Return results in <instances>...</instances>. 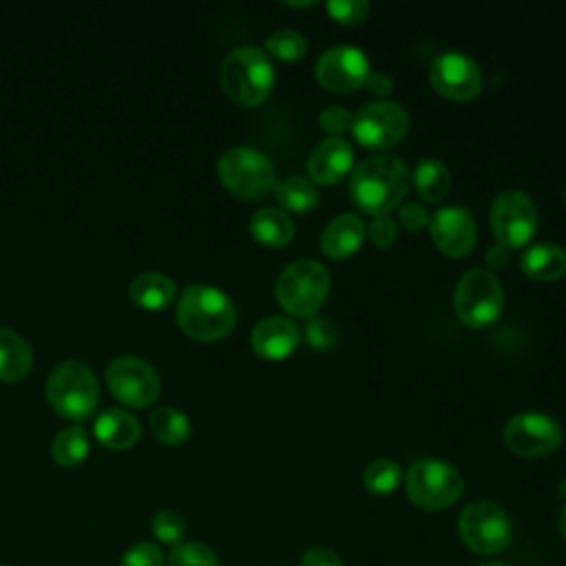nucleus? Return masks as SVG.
<instances>
[{"label":"nucleus","mask_w":566,"mask_h":566,"mask_svg":"<svg viewBox=\"0 0 566 566\" xmlns=\"http://www.w3.org/2000/svg\"><path fill=\"white\" fill-rule=\"evenodd\" d=\"M504 444L520 458L539 460L555 453L562 444V427L555 418L539 411H524L509 418L502 429Z\"/></svg>","instance_id":"ddd939ff"},{"label":"nucleus","mask_w":566,"mask_h":566,"mask_svg":"<svg viewBox=\"0 0 566 566\" xmlns=\"http://www.w3.org/2000/svg\"><path fill=\"white\" fill-rule=\"evenodd\" d=\"M402 480L400 464L391 458H376L363 469V484L374 495H389Z\"/></svg>","instance_id":"c85d7f7f"},{"label":"nucleus","mask_w":566,"mask_h":566,"mask_svg":"<svg viewBox=\"0 0 566 566\" xmlns=\"http://www.w3.org/2000/svg\"><path fill=\"white\" fill-rule=\"evenodd\" d=\"M33 367L31 345L13 329L0 327V380H22Z\"/></svg>","instance_id":"b1692460"},{"label":"nucleus","mask_w":566,"mask_h":566,"mask_svg":"<svg viewBox=\"0 0 566 566\" xmlns=\"http://www.w3.org/2000/svg\"><path fill=\"white\" fill-rule=\"evenodd\" d=\"M46 400L66 420H86L99 400V385L93 369L80 360L55 365L46 378Z\"/></svg>","instance_id":"20e7f679"},{"label":"nucleus","mask_w":566,"mask_h":566,"mask_svg":"<svg viewBox=\"0 0 566 566\" xmlns=\"http://www.w3.org/2000/svg\"><path fill=\"white\" fill-rule=\"evenodd\" d=\"M265 51L281 62H296L307 53V40L296 29H279L265 40Z\"/></svg>","instance_id":"c756f323"},{"label":"nucleus","mask_w":566,"mask_h":566,"mask_svg":"<svg viewBox=\"0 0 566 566\" xmlns=\"http://www.w3.org/2000/svg\"><path fill=\"white\" fill-rule=\"evenodd\" d=\"M509 252H511V250H506L504 245L493 243V245L486 250L484 261H486V265H489V268L500 270V268H504V265H506V261H509Z\"/></svg>","instance_id":"a19ab883"},{"label":"nucleus","mask_w":566,"mask_h":566,"mask_svg":"<svg viewBox=\"0 0 566 566\" xmlns=\"http://www.w3.org/2000/svg\"><path fill=\"white\" fill-rule=\"evenodd\" d=\"M429 82L442 97L451 102H469L482 88V71L473 57L460 51H444L433 57Z\"/></svg>","instance_id":"4468645a"},{"label":"nucleus","mask_w":566,"mask_h":566,"mask_svg":"<svg viewBox=\"0 0 566 566\" xmlns=\"http://www.w3.org/2000/svg\"><path fill=\"white\" fill-rule=\"evenodd\" d=\"M367 234H369V241L374 243V248L389 250L398 241V223L389 214H378L367 226Z\"/></svg>","instance_id":"f704fd0d"},{"label":"nucleus","mask_w":566,"mask_h":566,"mask_svg":"<svg viewBox=\"0 0 566 566\" xmlns=\"http://www.w3.org/2000/svg\"><path fill=\"white\" fill-rule=\"evenodd\" d=\"M520 268L531 281L551 283L566 272V252L557 243H535L524 250Z\"/></svg>","instance_id":"412c9836"},{"label":"nucleus","mask_w":566,"mask_h":566,"mask_svg":"<svg viewBox=\"0 0 566 566\" xmlns=\"http://www.w3.org/2000/svg\"><path fill=\"white\" fill-rule=\"evenodd\" d=\"M478 566H504L502 562H493V559H486V562H482V564H478Z\"/></svg>","instance_id":"37998d69"},{"label":"nucleus","mask_w":566,"mask_h":566,"mask_svg":"<svg viewBox=\"0 0 566 566\" xmlns=\"http://www.w3.org/2000/svg\"><path fill=\"white\" fill-rule=\"evenodd\" d=\"M314 73L325 91L354 93L367 82L369 60L360 49L352 44H338L318 57Z\"/></svg>","instance_id":"2eb2a0df"},{"label":"nucleus","mask_w":566,"mask_h":566,"mask_svg":"<svg viewBox=\"0 0 566 566\" xmlns=\"http://www.w3.org/2000/svg\"><path fill=\"white\" fill-rule=\"evenodd\" d=\"M409 190V168L400 157L371 155L349 177V197L358 210L378 217L396 208Z\"/></svg>","instance_id":"f257e3e1"},{"label":"nucleus","mask_w":566,"mask_h":566,"mask_svg":"<svg viewBox=\"0 0 566 566\" xmlns=\"http://www.w3.org/2000/svg\"><path fill=\"white\" fill-rule=\"evenodd\" d=\"M557 528H559V535H562V539L566 542V506L562 509V513H559V520H557Z\"/></svg>","instance_id":"79ce46f5"},{"label":"nucleus","mask_w":566,"mask_h":566,"mask_svg":"<svg viewBox=\"0 0 566 566\" xmlns=\"http://www.w3.org/2000/svg\"><path fill=\"white\" fill-rule=\"evenodd\" d=\"M405 491L411 504L422 511H442L453 506L462 491L464 480L455 467L438 458L416 460L405 475Z\"/></svg>","instance_id":"423d86ee"},{"label":"nucleus","mask_w":566,"mask_h":566,"mask_svg":"<svg viewBox=\"0 0 566 566\" xmlns=\"http://www.w3.org/2000/svg\"><path fill=\"white\" fill-rule=\"evenodd\" d=\"M429 234L436 248L451 259L471 254L478 243L475 219L462 206H444L436 210L429 217Z\"/></svg>","instance_id":"dca6fc26"},{"label":"nucleus","mask_w":566,"mask_h":566,"mask_svg":"<svg viewBox=\"0 0 566 566\" xmlns=\"http://www.w3.org/2000/svg\"><path fill=\"white\" fill-rule=\"evenodd\" d=\"M93 433L102 447L113 449V451H124L139 442L142 427L133 413L113 407V409L102 411L95 418Z\"/></svg>","instance_id":"aec40b11"},{"label":"nucleus","mask_w":566,"mask_h":566,"mask_svg":"<svg viewBox=\"0 0 566 566\" xmlns=\"http://www.w3.org/2000/svg\"><path fill=\"white\" fill-rule=\"evenodd\" d=\"M365 88L369 93L378 95V97H385V95H389L394 91V80L387 73H382V71H369Z\"/></svg>","instance_id":"ea45409f"},{"label":"nucleus","mask_w":566,"mask_h":566,"mask_svg":"<svg viewBox=\"0 0 566 566\" xmlns=\"http://www.w3.org/2000/svg\"><path fill=\"white\" fill-rule=\"evenodd\" d=\"M367 228L358 214L343 212L334 217L321 232V252L327 259L343 261L356 254L365 241Z\"/></svg>","instance_id":"6ab92c4d"},{"label":"nucleus","mask_w":566,"mask_h":566,"mask_svg":"<svg viewBox=\"0 0 566 566\" xmlns=\"http://www.w3.org/2000/svg\"><path fill=\"white\" fill-rule=\"evenodd\" d=\"M274 294L279 305L292 316L312 318L329 294V272L321 261L298 259L279 274Z\"/></svg>","instance_id":"39448f33"},{"label":"nucleus","mask_w":566,"mask_h":566,"mask_svg":"<svg viewBox=\"0 0 566 566\" xmlns=\"http://www.w3.org/2000/svg\"><path fill=\"white\" fill-rule=\"evenodd\" d=\"M462 544L475 555L491 557L502 553L513 537L509 513L493 500L469 502L458 520Z\"/></svg>","instance_id":"6e6552de"},{"label":"nucleus","mask_w":566,"mask_h":566,"mask_svg":"<svg viewBox=\"0 0 566 566\" xmlns=\"http://www.w3.org/2000/svg\"><path fill=\"white\" fill-rule=\"evenodd\" d=\"M274 69L268 57L256 46H237L232 49L219 69V82L223 93L237 106H259L263 104L274 88Z\"/></svg>","instance_id":"7ed1b4c3"},{"label":"nucleus","mask_w":566,"mask_h":566,"mask_svg":"<svg viewBox=\"0 0 566 566\" xmlns=\"http://www.w3.org/2000/svg\"><path fill=\"white\" fill-rule=\"evenodd\" d=\"M305 343L314 349V352H329L336 340H338V329L336 325L325 318V316H312L305 325Z\"/></svg>","instance_id":"473e14b6"},{"label":"nucleus","mask_w":566,"mask_h":566,"mask_svg":"<svg viewBox=\"0 0 566 566\" xmlns=\"http://www.w3.org/2000/svg\"><path fill=\"white\" fill-rule=\"evenodd\" d=\"M539 214L524 190H504L491 206V228L495 241L506 250L524 248L537 232Z\"/></svg>","instance_id":"9d476101"},{"label":"nucleus","mask_w":566,"mask_h":566,"mask_svg":"<svg viewBox=\"0 0 566 566\" xmlns=\"http://www.w3.org/2000/svg\"><path fill=\"white\" fill-rule=\"evenodd\" d=\"M298 566H343L340 557L327 546H312L303 553Z\"/></svg>","instance_id":"58836bf2"},{"label":"nucleus","mask_w":566,"mask_h":566,"mask_svg":"<svg viewBox=\"0 0 566 566\" xmlns=\"http://www.w3.org/2000/svg\"><path fill=\"white\" fill-rule=\"evenodd\" d=\"M128 294L142 310H164L175 298V281L161 272H142L130 281Z\"/></svg>","instance_id":"5701e85b"},{"label":"nucleus","mask_w":566,"mask_h":566,"mask_svg":"<svg viewBox=\"0 0 566 566\" xmlns=\"http://www.w3.org/2000/svg\"><path fill=\"white\" fill-rule=\"evenodd\" d=\"M108 391L126 407H148L161 391V378L157 369L130 354L117 356L106 367Z\"/></svg>","instance_id":"f8f14e48"},{"label":"nucleus","mask_w":566,"mask_h":566,"mask_svg":"<svg viewBox=\"0 0 566 566\" xmlns=\"http://www.w3.org/2000/svg\"><path fill=\"white\" fill-rule=\"evenodd\" d=\"M274 199L279 201L283 212H296V214H307L316 208L318 203V192L314 184L305 177L292 175L274 186Z\"/></svg>","instance_id":"a878e982"},{"label":"nucleus","mask_w":566,"mask_h":566,"mask_svg":"<svg viewBox=\"0 0 566 566\" xmlns=\"http://www.w3.org/2000/svg\"><path fill=\"white\" fill-rule=\"evenodd\" d=\"M150 431L161 444L179 447L190 438V420L175 407H157L150 413Z\"/></svg>","instance_id":"cd10ccee"},{"label":"nucleus","mask_w":566,"mask_h":566,"mask_svg":"<svg viewBox=\"0 0 566 566\" xmlns=\"http://www.w3.org/2000/svg\"><path fill=\"white\" fill-rule=\"evenodd\" d=\"M354 164V148L340 137H325L314 146L307 159V172L312 181L321 186L338 184Z\"/></svg>","instance_id":"a211bd4d"},{"label":"nucleus","mask_w":566,"mask_h":566,"mask_svg":"<svg viewBox=\"0 0 566 566\" xmlns=\"http://www.w3.org/2000/svg\"><path fill=\"white\" fill-rule=\"evenodd\" d=\"M352 117H354V115H349V111H347L345 106L332 104V106H327V108L321 111L318 124H321V128H323L327 135L338 137L340 133H345L347 128H352Z\"/></svg>","instance_id":"e433bc0d"},{"label":"nucleus","mask_w":566,"mask_h":566,"mask_svg":"<svg viewBox=\"0 0 566 566\" xmlns=\"http://www.w3.org/2000/svg\"><path fill=\"white\" fill-rule=\"evenodd\" d=\"M219 181L237 197L254 201L276 186V172L270 157L250 146H232L217 161Z\"/></svg>","instance_id":"0eeeda50"},{"label":"nucleus","mask_w":566,"mask_h":566,"mask_svg":"<svg viewBox=\"0 0 566 566\" xmlns=\"http://www.w3.org/2000/svg\"><path fill=\"white\" fill-rule=\"evenodd\" d=\"M168 566H221L217 553L203 542H181L168 555Z\"/></svg>","instance_id":"7c9ffc66"},{"label":"nucleus","mask_w":566,"mask_h":566,"mask_svg":"<svg viewBox=\"0 0 566 566\" xmlns=\"http://www.w3.org/2000/svg\"><path fill=\"white\" fill-rule=\"evenodd\" d=\"M119 566H164V555L157 544L137 542L122 555Z\"/></svg>","instance_id":"c9c22d12"},{"label":"nucleus","mask_w":566,"mask_h":566,"mask_svg":"<svg viewBox=\"0 0 566 566\" xmlns=\"http://www.w3.org/2000/svg\"><path fill=\"white\" fill-rule=\"evenodd\" d=\"M325 11L329 18L345 27H356L367 20L369 15V2L365 0H332L325 4Z\"/></svg>","instance_id":"72a5a7b5"},{"label":"nucleus","mask_w":566,"mask_h":566,"mask_svg":"<svg viewBox=\"0 0 566 566\" xmlns=\"http://www.w3.org/2000/svg\"><path fill=\"white\" fill-rule=\"evenodd\" d=\"M413 186L418 197L424 203H440L449 188H451V175L447 166L436 157H422L413 170Z\"/></svg>","instance_id":"393cba45"},{"label":"nucleus","mask_w":566,"mask_h":566,"mask_svg":"<svg viewBox=\"0 0 566 566\" xmlns=\"http://www.w3.org/2000/svg\"><path fill=\"white\" fill-rule=\"evenodd\" d=\"M398 221L407 232H420L422 228L429 226V214L422 203L407 201L398 208Z\"/></svg>","instance_id":"4c0bfd02"},{"label":"nucleus","mask_w":566,"mask_h":566,"mask_svg":"<svg viewBox=\"0 0 566 566\" xmlns=\"http://www.w3.org/2000/svg\"><path fill=\"white\" fill-rule=\"evenodd\" d=\"M88 451H91L88 433L80 424L57 431L55 438L51 440V458L55 460V464H60L64 469H73V467L82 464L86 460Z\"/></svg>","instance_id":"bb28decb"},{"label":"nucleus","mask_w":566,"mask_h":566,"mask_svg":"<svg viewBox=\"0 0 566 566\" xmlns=\"http://www.w3.org/2000/svg\"><path fill=\"white\" fill-rule=\"evenodd\" d=\"M409 130V115L398 102L376 99L365 104L352 117V133L365 148L385 150L402 142Z\"/></svg>","instance_id":"9b49d317"},{"label":"nucleus","mask_w":566,"mask_h":566,"mask_svg":"<svg viewBox=\"0 0 566 566\" xmlns=\"http://www.w3.org/2000/svg\"><path fill=\"white\" fill-rule=\"evenodd\" d=\"M559 495L566 500V480L559 484Z\"/></svg>","instance_id":"c03bdc74"},{"label":"nucleus","mask_w":566,"mask_h":566,"mask_svg":"<svg viewBox=\"0 0 566 566\" xmlns=\"http://www.w3.org/2000/svg\"><path fill=\"white\" fill-rule=\"evenodd\" d=\"M504 307V290L497 276L486 268L464 272L453 292V310L460 323L469 327H486L497 321Z\"/></svg>","instance_id":"1a4fd4ad"},{"label":"nucleus","mask_w":566,"mask_h":566,"mask_svg":"<svg viewBox=\"0 0 566 566\" xmlns=\"http://www.w3.org/2000/svg\"><path fill=\"white\" fill-rule=\"evenodd\" d=\"M177 323L192 340H221L237 325V307L223 290L192 283L177 301Z\"/></svg>","instance_id":"f03ea898"},{"label":"nucleus","mask_w":566,"mask_h":566,"mask_svg":"<svg viewBox=\"0 0 566 566\" xmlns=\"http://www.w3.org/2000/svg\"><path fill=\"white\" fill-rule=\"evenodd\" d=\"M298 340V327L287 316H265L250 334L252 352L265 360H285L296 349Z\"/></svg>","instance_id":"f3484780"},{"label":"nucleus","mask_w":566,"mask_h":566,"mask_svg":"<svg viewBox=\"0 0 566 566\" xmlns=\"http://www.w3.org/2000/svg\"><path fill=\"white\" fill-rule=\"evenodd\" d=\"M150 531H153L155 539H159L161 544H168V546L175 548V546H179L184 542L186 520H184L181 513L164 509V511L155 513V517L150 522Z\"/></svg>","instance_id":"2f4dec72"},{"label":"nucleus","mask_w":566,"mask_h":566,"mask_svg":"<svg viewBox=\"0 0 566 566\" xmlns=\"http://www.w3.org/2000/svg\"><path fill=\"white\" fill-rule=\"evenodd\" d=\"M250 234L265 248H283L294 239V221L281 208H261L250 219Z\"/></svg>","instance_id":"4be33fe9"}]
</instances>
